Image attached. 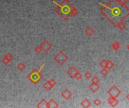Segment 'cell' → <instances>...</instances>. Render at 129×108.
<instances>
[{
  "instance_id": "cell-13",
  "label": "cell",
  "mask_w": 129,
  "mask_h": 108,
  "mask_svg": "<svg viewBox=\"0 0 129 108\" xmlns=\"http://www.w3.org/2000/svg\"><path fill=\"white\" fill-rule=\"evenodd\" d=\"M0 33H1V31H0Z\"/></svg>"
},
{
  "instance_id": "cell-5",
  "label": "cell",
  "mask_w": 129,
  "mask_h": 108,
  "mask_svg": "<svg viewBox=\"0 0 129 108\" xmlns=\"http://www.w3.org/2000/svg\"><path fill=\"white\" fill-rule=\"evenodd\" d=\"M40 46L42 49V51L44 52H48L51 48V44L48 41H44Z\"/></svg>"
},
{
  "instance_id": "cell-7",
  "label": "cell",
  "mask_w": 129,
  "mask_h": 108,
  "mask_svg": "<svg viewBox=\"0 0 129 108\" xmlns=\"http://www.w3.org/2000/svg\"><path fill=\"white\" fill-rule=\"evenodd\" d=\"M58 107V104L54 100V99H51L49 101L47 102L46 104V108H55Z\"/></svg>"
},
{
  "instance_id": "cell-4",
  "label": "cell",
  "mask_w": 129,
  "mask_h": 108,
  "mask_svg": "<svg viewBox=\"0 0 129 108\" xmlns=\"http://www.w3.org/2000/svg\"><path fill=\"white\" fill-rule=\"evenodd\" d=\"M56 85V81L53 79H50L49 80H47L43 85H42V88L45 89L46 91H49L51 90L53 86H54Z\"/></svg>"
},
{
  "instance_id": "cell-3",
  "label": "cell",
  "mask_w": 129,
  "mask_h": 108,
  "mask_svg": "<svg viewBox=\"0 0 129 108\" xmlns=\"http://www.w3.org/2000/svg\"><path fill=\"white\" fill-rule=\"evenodd\" d=\"M67 59L68 57L62 51H59L54 57V60L59 65H63L65 62L67 61Z\"/></svg>"
},
{
  "instance_id": "cell-12",
  "label": "cell",
  "mask_w": 129,
  "mask_h": 108,
  "mask_svg": "<svg viewBox=\"0 0 129 108\" xmlns=\"http://www.w3.org/2000/svg\"><path fill=\"white\" fill-rule=\"evenodd\" d=\"M42 51V49L41 46H38V47H36L35 48V53H37V54L41 53Z\"/></svg>"
},
{
  "instance_id": "cell-2",
  "label": "cell",
  "mask_w": 129,
  "mask_h": 108,
  "mask_svg": "<svg viewBox=\"0 0 129 108\" xmlns=\"http://www.w3.org/2000/svg\"><path fill=\"white\" fill-rule=\"evenodd\" d=\"M45 63H43L39 70L34 69V70H33V71L27 75V78H28L33 83L36 84V83H38L43 78V76L41 74V71L42 70V68H43V67L45 66Z\"/></svg>"
},
{
  "instance_id": "cell-6",
  "label": "cell",
  "mask_w": 129,
  "mask_h": 108,
  "mask_svg": "<svg viewBox=\"0 0 129 108\" xmlns=\"http://www.w3.org/2000/svg\"><path fill=\"white\" fill-rule=\"evenodd\" d=\"M13 58H14L13 55L11 53H7L6 55L4 56V57L2 58V62L5 65H8L11 62V61L13 59Z\"/></svg>"
},
{
  "instance_id": "cell-10",
  "label": "cell",
  "mask_w": 129,
  "mask_h": 108,
  "mask_svg": "<svg viewBox=\"0 0 129 108\" xmlns=\"http://www.w3.org/2000/svg\"><path fill=\"white\" fill-rule=\"evenodd\" d=\"M46 104H47V101H45V99H42L41 100L38 104L36 105V107L38 108H41V107H46Z\"/></svg>"
},
{
  "instance_id": "cell-8",
  "label": "cell",
  "mask_w": 129,
  "mask_h": 108,
  "mask_svg": "<svg viewBox=\"0 0 129 108\" xmlns=\"http://www.w3.org/2000/svg\"><path fill=\"white\" fill-rule=\"evenodd\" d=\"M77 73H78V71H77V70H76L74 67H71V68L68 70V71H67V74H68L69 76L71 77H76V75Z\"/></svg>"
},
{
  "instance_id": "cell-1",
  "label": "cell",
  "mask_w": 129,
  "mask_h": 108,
  "mask_svg": "<svg viewBox=\"0 0 129 108\" xmlns=\"http://www.w3.org/2000/svg\"><path fill=\"white\" fill-rule=\"evenodd\" d=\"M53 3L57 5V7L55 8V11L58 13L59 15H60L64 20H67V18L65 17V16L70 15V14H74L76 13L73 12L74 8L73 6H72L70 2H68V0H63V2L61 4H57L54 0L53 1Z\"/></svg>"
},
{
  "instance_id": "cell-11",
  "label": "cell",
  "mask_w": 129,
  "mask_h": 108,
  "mask_svg": "<svg viewBox=\"0 0 129 108\" xmlns=\"http://www.w3.org/2000/svg\"><path fill=\"white\" fill-rule=\"evenodd\" d=\"M17 69H18L19 71H23L26 68V65H25L23 62H20V63L17 64Z\"/></svg>"
},
{
  "instance_id": "cell-9",
  "label": "cell",
  "mask_w": 129,
  "mask_h": 108,
  "mask_svg": "<svg viewBox=\"0 0 129 108\" xmlns=\"http://www.w3.org/2000/svg\"><path fill=\"white\" fill-rule=\"evenodd\" d=\"M61 95H62V97H63V98L68 100V99H70V97L72 96V93H71L68 89H65V90L61 93Z\"/></svg>"
}]
</instances>
